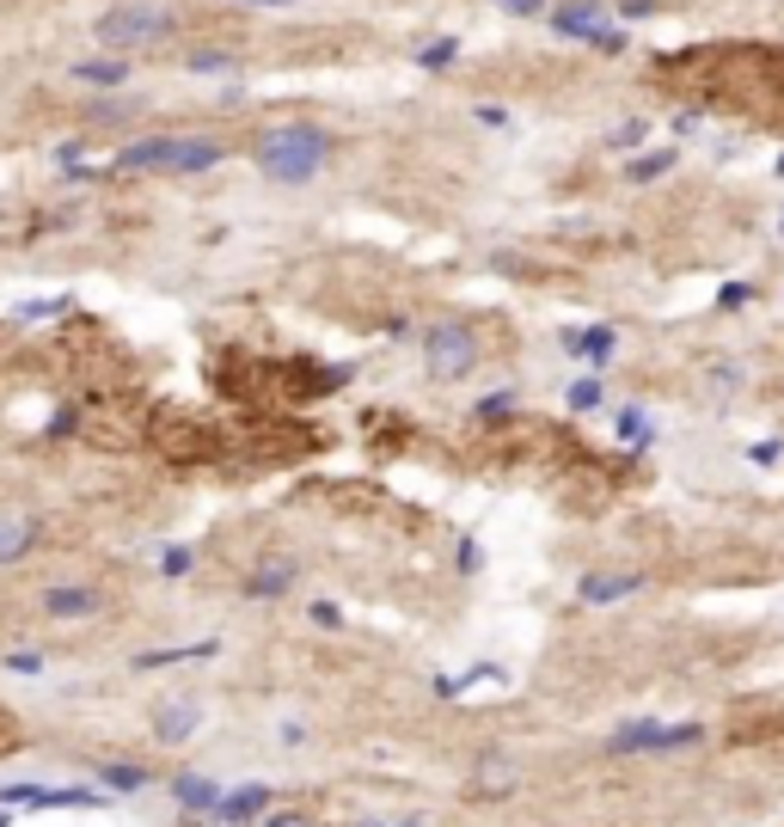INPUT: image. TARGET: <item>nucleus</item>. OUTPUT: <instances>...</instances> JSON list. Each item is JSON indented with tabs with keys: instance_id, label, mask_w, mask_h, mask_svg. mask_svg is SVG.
I'll use <instances>...</instances> for the list:
<instances>
[{
	"instance_id": "31",
	"label": "nucleus",
	"mask_w": 784,
	"mask_h": 827,
	"mask_svg": "<svg viewBox=\"0 0 784 827\" xmlns=\"http://www.w3.org/2000/svg\"><path fill=\"white\" fill-rule=\"evenodd\" d=\"M245 7H295V0H245Z\"/></svg>"
},
{
	"instance_id": "14",
	"label": "nucleus",
	"mask_w": 784,
	"mask_h": 827,
	"mask_svg": "<svg viewBox=\"0 0 784 827\" xmlns=\"http://www.w3.org/2000/svg\"><path fill=\"white\" fill-rule=\"evenodd\" d=\"M37 521H31V515H0V564H19V558L31 552V545H37Z\"/></svg>"
},
{
	"instance_id": "29",
	"label": "nucleus",
	"mask_w": 784,
	"mask_h": 827,
	"mask_svg": "<svg viewBox=\"0 0 784 827\" xmlns=\"http://www.w3.org/2000/svg\"><path fill=\"white\" fill-rule=\"evenodd\" d=\"M264 827H313V822H307V815H288V809H283V815H264Z\"/></svg>"
},
{
	"instance_id": "18",
	"label": "nucleus",
	"mask_w": 784,
	"mask_h": 827,
	"mask_svg": "<svg viewBox=\"0 0 784 827\" xmlns=\"http://www.w3.org/2000/svg\"><path fill=\"white\" fill-rule=\"evenodd\" d=\"M185 68L190 74H233V68H240V56H228V49H190Z\"/></svg>"
},
{
	"instance_id": "3",
	"label": "nucleus",
	"mask_w": 784,
	"mask_h": 827,
	"mask_svg": "<svg viewBox=\"0 0 784 827\" xmlns=\"http://www.w3.org/2000/svg\"><path fill=\"white\" fill-rule=\"evenodd\" d=\"M423 362L435 381H466L472 368H478V331L460 326V319H448V326H429L423 331Z\"/></svg>"
},
{
	"instance_id": "28",
	"label": "nucleus",
	"mask_w": 784,
	"mask_h": 827,
	"mask_svg": "<svg viewBox=\"0 0 784 827\" xmlns=\"http://www.w3.org/2000/svg\"><path fill=\"white\" fill-rule=\"evenodd\" d=\"M631 142H643V123H619L614 129V147H631Z\"/></svg>"
},
{
	"instance_id": "16",
	"label": "nucleus",
	"mask_w": 784,
	"mask_h": 827,
	"mask_svg": "<svg viewBox=\"0 0 784 827\" xmlns=\"http://www.w3.org/2000/svg\"><path fill=\"white\" fill-rule=\"evenodd\" d=\"M74 80H86V86H123V80H129V62H123V56H92V62H74Z\"/></svg>"
},
{
	"instance_id": "12",
	"label": "nucleus",
	"mask_w": 784,
	"mask_h": 827,
	"mask_svg": "<svg viewBox=\"0 0 784 827\" xmlns=\"http://www.w3.org/2000/svg\"><path fill=\"white\" fill-rule=\"evenodd\" d=\"M172 797H178V809L197 815V822H214V809H221L228 791L214 785V779H202V772H185V779H172Z\"/></svg>"
},
{
	"instance_id": "23",
	"label": "nucleus",
	"mask_w": 784,
	"mask_h": 827,
	"mask_svg": "<svg viewBox=\"0 0 784 827\" xmlns=\"http://www.w3.org/2000/svg\"><path fill=\"white\" fill-rule=\"evenodd\" d=\"M509 411H515V393H490V399L472 405V417H485V423H490V417H509Z\"/></svg>"
},
{
	"instance_id": "11",
	"label": "nucleus",
	"mask_w": 784,
	"mask_h": 827,
	"mask_svg": "<svg viewBox=\"0 0 784 827\" xmlns=\"http://www.w3.org/2000/svg\"><path fill=\"white\" fill-rule=\"evenodd\" d=\"M0 803H25V809H92L99 791H49V785H7Z\"/></svg>"
},
{
	"instance_id": "25",
	"label": "nucleus",
	"mask_w": 784,
	"mask_h": 827,
	"mask_svg": "<svg viewBox=\"0 0 784 827\" xmlns=\"http://www.w3.org/2000/svg\"><path fill=\"white\" fill-rule=\"evenodd\" d=\"M313 626L338 631V626H343V607H331V600H313Z\"/></svg>"
},
{
	"instance_id": "13",
	"label": "nucleus",
	"mask_w": 784,
	"mask_h": 827,
	"mask_svg": "<svg viewBox=\"0 0 784 827\" xmlns=\"http://www.w3.org/2000/svg\"><path fill=\"white\" fill-rule=\"evenodd\" d=\"M564 350H571L576 362H588V368H600V362H614V350H619V331H614V326L564 331Z\"/></svg>"
},
{
	"instance_id": "1",
	"label": "nucleus",
	"mask_w": 784,
	"mask_h": 827,
	"mask_svg": "<svg viewBox=\"0 0 784 827\" xmlns=\"http://www.w3.org/2000/svg\"><path fill=\"white\" fill-rule=\"evenodd\" d=\"M252 159H257L264 178H276V185H313L319 172H325V159H331V129L283 123V129H270V135H257Z\"/></svg>"
},
{
	"instance_id": "4",
	"label": "nucleus",
	"mask_w": 784,
	"mask_h": 827,
	"mask_svg": "<svg viewBox=\"0 0 784 827\" xmlns=\"http://www.w3.org/2000/svg\"><path fill=\"white\" fill-rule=\"evenodd\" d=\"M172 31V13L166 7H154V0H123V7H111V13H99V25H92V37L111 43V49H123V43H154Z\"/></svg>"
},
{
	"instance_id": "26",
	"label": "nucleus",
	"mask_w": 784,
	"mask_h": 827,
	"mask_svg": "<svg viewBox=\"0 0 784 827\" xmlns=\"http://www.w3.org/2000/svg\"><path fill=\"white\" fill-rule=\"evenodd\" d=\"M503 13H515V19H533V13H545V0H497Z\"/></svg>"
},
{
	"instance_id": "27",
	"label": "nucleus",
	"mask_w": 784,
	"mask_h": 827,
	"mask_svg": "<svg viewBox=\"0 0 784 827\" xmlns=\"http://www.w3.org/2000/svg\"><path fill=\"white\" fill-rule=\"evenodd\" d=\"M276 742H283V748H300V742H307V724H283V729H276Z\"/></svg>"
},
{
	"instance_id": "15",
	"label": "nucleus",
	"mask_w": 784,
	"mask_h": 827,
	"mask_svg": "<svg viewBox=\"0 0 784 827\" xmlns=\"http://www.w3.org/2000/svg\"><path fill=\"white\" fill-rule=\"evenodd\" d=\"M638 588H643V576H638V571H619V576H583V600H588V607L626 600V595H638Z\"/></svg>"
},
{
	"instance_id": "33",
	"label": "nucleus",
	"mask_w": 784,
	"mask_h": 827,
	"mask_svg": "<svg viewBox=\"0 0 784 827\" xmlns=\"http://www.w3.org/2000/svg\"><path fill=\"white\" fill-rule=\"evenodd\" d=\"M0 827H7V815H0Z\"/></svg>"
},
{
	"instance_id": "7",
	"label": "nucleus",
	"mask_w": 784,
	"mask_h": 827,
	"mask_svg": "<svg viewBox=\"0 0 784 827\" xmlns=\"http://www.w3.org/2000/svg\"><path fill=\"white\" fill-rule=\"evenodd\" d=\"M43 614L49 619H92V614H104V595L92 583H56V588H43Z\"/></svg>"
},
{
	"instance_id": "10",
	"label": "nucleus",
	"mask_w": 784,
	"mask_h": 827,
	"mask_svg": "<svg viewBox=\"0 0 784 827\" xmlns=\"http://www.w3.org/2000/svg\"><path fill=\"white\" fill-rule=\"evenodd\" d=\"M264 809H270V785H233L214 809V827H252L264 822Z\"/></svg>"
},
{
	"instance_id": "24",
	"label": "nucleus",
	"mask_w": 784,
	"mask_h": 827,
	"mask_svg": "<svg viewBox=\"0 0 784 827\" xmlns=\"http://www.w3.org/2000/svg\"><path fill=\"white\" fill-rule=\"evenodd\" d=\"M190 564H197V552H190V545H172V552L159 558V571H166V576H185Z\"/></svg>"
},
{
	"instance_id": "19",
	"label": "nucleus",
	"mask_w": 784,
	"mask_h": 827,
	"mask_svg": "<svg viewBox=\"0 0 784 827\" xmlns=\"http://www.w3.org/2000/svg\"><path fill=\"white\" fill-rule=\"evenodd\" d=\"M619 435H626V448H650L656 442V429H650V417L643 411H619Z\"/></svg>"
},
{
	"instance_id": "20",
	"label": "nucleus",
	"mask_w": 784,
	"mask_h": 827,
	"mask_svg": "<svg viewBox=\"0 0 784 827\" xmlns=\"http://www.w3.org/2000/svg\"><path fill=\"white\" fill-rule=\"evenodd\" d=\"M454 56H460V43L454 37H435V43L417 49V68H454Z\"/></svg>"
},
{
	"instance_id": "30",
	"label": "nucleus",
	"mask_w": 784,
	"mask_h": 827,
	"mask_svg": "<svg viewBox=\"0 0 784 827\" xmlns=\"http://www.w3.org/2000/svg\"><path fill=\"white\" fill-rule=\"evenodd\" d=\"M619 13H626V19H643V13H656V0H626Z\"/></svg>"
},
{
	"instance_id": "21",
	"label": "nucleus",
	"mask_w": 784,
	"mask_h": 827,
	"mask_svg": "<svg viewBox=\"0 0 784 827\" xmlns=\"http://www.w3.org/2000/svg\"><path fill=\"white\" fill-rule=\"evenodd\" d=\"M669 166H674V147H662V154H643V159H631V178H638V185H650V178H662Z\"/></svg>"
},
{
	"instance_id": "17",
	"label": "nucleus",
	"mask_w": 784,
	"mask_h": 827,
	"mask_svg": "<svg viewBox=\"0 0 784 827\" xmlns=\"http://www.w3.org/2000/svg\"><path fill=\"white\" fill-rule=\"evenodd\" d=\"M99 785H111V791H142L147 772L129 767V760H99Z\"/></svg>"
},
{
	"instance_id": "22",
	"label": "nucleus",
	"mask_w": 784,
	"mask_h": 827,
	"mask_svg": "<svg viewBox=\"0 0 784 827\" xmlns=\"http://www.w3.org/2000/svg\"><path fill=\"white\" fill-rule=\"evenodd\" d=\"M595 405H600V381L595 374H583V381L571 386V411H595Z\"/></svg>"
},
{
	"instance_id": "5",
	"label": "nucleus",
	"mask_w": 784,
	"mask_h": 827,
	"mask_svg": "<svg viewBox=\"0 0 784 827\" xmlns=\"http://www.w3.org/2000/svg\"><path fill=\"white\" fill-rule=\"evenodd\" d=\"M705 724H626L614 729V754H681V748H699Z\"/></svg>"
},
{
	"instance_id": "9",
	"label": "nucleus",
	"mask_w": 784,
	"mask_h": 827,
	"mask_svg": "<svg viewBox=\"0 0 784 827\" xmlns=\"http://www.w3.org/2000/svg\"><path fill=\"white\" fill-rule=\"evenodd\" d=\"M197 724H202V712H197V705H185V699H159L154 712H147V729H154L166 748L190 742V736H197Z\"/></svg>"
},
{
	"instance_id": "8",
	"label": "nucleus",
	"mask_w": 784,
	"mask_h": 827,
	"mask_svg": "<svg viewBox=\"0 0 784 827\" xmlns=\"http://www.w3.org/2000/svg\"><path fill=\"white\" fill-rule=\"evenodd\" d=\"M295 583H300V564H295V558H257L252 571H245L240 588H245L252 600H276V595H288Z\"/></svg>"
},
{
	"instance_id": "32",
	"label": "nucleus",
	"mask_w": 784,
	"mask_h": 827,
	"mask_svg": "<svg viewBox=\"0 0 784 827\" xmlns=\"http://www.w3.org/2000/svg\"><path fill=\"white\" fill-rule=\"evenodd\" d=\"M374 827H380V822H374ZM405 827H417V822H405Z\"/></svg>"
},
{
	"instance_id": "6",
	"label": "nucleus",
	"mask_w": 784,
	"mask_h": 827,
	"mask_svg": "<svg viewBox=\"0 0 784 827\" xmlns=\"http://www.w3.org/2000/svg\"><path fill=\"white\" fill-rule=\"evenodd\" d=\"M552 31H564V37H588L595 49H626V31L607 25V0H571V7H557Z\"/></svg>"
},
{
	"instance_id": "2",
	"label": "nucleus",
	"mask_w": 784,
	"mask_h": 827,
	"mask_svg": "<svg viewBox=\"0 0 784 827\" xmlns=\"http://www.w3.org/2000/svg\"><path fill=\"white\" fill-rule=\"evenodd\" d=\"M228 147L209 142V135H147V142L123 147V166L129 172H172V178H190V172H209L221 166Z\"/></svg>"
}]
</instances>
